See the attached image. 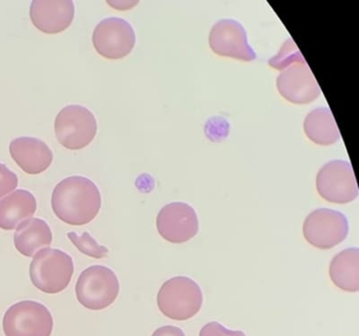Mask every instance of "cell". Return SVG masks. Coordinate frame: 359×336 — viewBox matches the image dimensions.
Masks as SVG:
<instances>
[{
    "instance_id": "obj_1",
    "label": "cell",
    "mask_w": 359,
    "mask_h": 336,
    "mask_svg": "<svg viewBox=\"0 0 359 336\" xmlns=\"http://www.w3.org/2000/svg\"><path fill=\"white\" fill-rule=\"evenodd\" d=\"M52 209L66 224L81 226L92 222L102 208V195L97 185L83 176L60 181L52 193Z\"/></svg>"
},
{
    "instance_id": "obj_2",
    "label": "cell",
    "mask_w": 359,
    "mask_h": 336,
    "mask_svg": "<svg viewBox=\"0 0 359 336\" xmlns=\"http://www.w3.org/2000/svg\"><path fill=\"white\" fill-rule=\"evenodd\" d=\"M74 273V262L67 252L45 248L33 256L30 279L43 293L57 294L67 289Z\"/></svg>"
},
{
    "instance_id": "obj_3",
    "label": "cell",
    "mask_w": 359,
    "mask_h": 336,
    "mask_svg": "<svg viewBox=\"0 0 359 336\" xmlns=\"http://www.w3.org/2000/svg\"><path fill=\"white\" fill-rule=\"evenodd\" d=\"M203 296L196 281L175 276L163 283L157 294V304L163 315L174 321H187L199 312Z\"/></svg>"
},
{
    "instance_id": "obj_4",
    "label": "cell",
    "mask_w": 359,
    "mask_h": 336,
    "mask_svg": "<svg viewBox=\"0 0 359 336\" xmlns=\"http://www.w3.org/2000/svg\"><path fill=\"white\" fill-rule=\"evenodd\" d=\"M121 290L118 277L112 269L94 265L85 269L75 286L77 300L89 310L100 311L110 307Z\"/></svg>"
},
{
    "instance_id": "obj_5",
    "label": "cell",
    "mask_w": 359,
    "mask_h": 336,
    "mask_svg": "<svg viewBox=\"0 0 359 336\" xmlns=\"http://www.w3.org/2000/svg\"><path fill=\"white\" fill-rule=\"evenodd\" d=\"M53 327L49 309L35 300L16 302L4 315L6 336H51Z\"/></svg>"
},
{
    "instance_id": "obj_6",
    "label": "cell",
    "mask_w": 359,
    "mask_h": 336,
    "mask_svg": "<svg viewBox=\"0 0 359 336\" xmlns=\"http://www.w3.org/2000/svg\"><path fill=\"white\" fill-rule=\"evenodd\" d=\"M54 126L58 142L71 150L85 148L97 132L95 115L79 104L65 106L56 115Z\"/></svg>"
},
{
    "instance_id": "obj_7",
    "label": "cell",
    "mask_w": 359,
    "mask_h": 336,
    "mask_svg": "<svg viewBox=\"0 0 359 336\" xmlns=\"http://www.w3.org/2000/svg\"><path fill=\"white\" fill-rule=\"evenodd\" d=\"M348 233V218L337 210L319 208L304 220V239L318 249L327 250L339 245Z\"/></svg>"
},
{
    "instance_id": "obj_8",
    "label": "cell",
    "mask_w": 359,
    "mask_h": 336,
    "mask_svg": "<svg viewBox=\"0 0 359 336\" xmlns=\"http://www.w3.org/2000/svg\"><path fill=\"white\" fill-rule=\"evenodd\" d=\"M316 188L319 195L331 203H350L358 197L352 165L342 160H334L320 168L316 176Z\"/></svg>"
},
{
    "instance_id": "obj_9",
    "label": "cell",
    "mask_w": 359,
    "mask_h": 336,
    "mask_svg": "<svg viewBox=\"0 0 359 336\" xmlns=\"http://www.w3.org/2000/svg\"><path fill=\"white\" fill-rule=\"evenodd\" d=\"M92 40L98 54L104 58L121 59L133 50L136 35L129 21L121 17H107L96 25Z\"/></svg>"
},
{
    "instance_id": "obj_10",
    "label": "cell",
    "mask_w": 359,
    "mask_h": 336,
    "mask_svg": "<svg viewBox=\"0 0 359 336\" xmlns=\"http://www.w3.org/2000/svg\"><path fill=\"white\" fill-rule=\"evenodd\" d=\"M159 234L170 243L182 244L190 241L198 232L199 223L192 206L175 202L163 206L156 218Z\"/></svg>"
},
{
    "instance_id": "obj_11",
    "label": "cell",
    "mask_w": 359,
    "mask_h": 336,
    "mask_svg": "<svg viewBox=\"0 0 359 336\" xmlns=\"http://www.w3.org/2000/svg\"><path fill=\"white\" fill-rule=\"evenodd\" d=\"M210 48L215 54L241 61H253L256 54L248 42L247 31L238 21L222 19L212 27Z\"/></svg>"
},
{
    "instance_id": "obj_12",
    "label": "cell",
    "mask_w": 359,
    "mask_h": 336,
    "mask_svg": "<svg viewBox=\"0 0 359 336\" xmlns=\"http://www.w3.org/2000/svg\"><path fill=\"white\" fill-rule=\"evenodd\" d=\"M279 94L294 104H309L320 96V88L306 61L294 62L277 77Z\"/></svg>"
},
{
    "instance_id": "obj_13",
    "label": "cell",
    "mask_w": 359,
    "mask_h": 336,
    "mask_svg": "<svg viewBox=\"0 0 359 336\" xmlns=\"http://www.w3.org/2000/svg\"><path fill=\"white\" fill-rule=\"evenodd\" d=\"M73 0H33L30 17L33 24L43 33L56 34L70 27L74 19Z\"/></svg>"
},
{
    "instance_id": "obj_14",
    "label": "cell",
    "mask_w": 359,
    "mask_h": 336,
    "mask_svg": "<svg viewBox=\"0 0 359 336\" xmlns=\"http://www.w3.org/2000/svg\"><path fill=\"white\" fill-rule=\"evenodd\" d=\"M10 155L15 163L29 174L46 172L53 162V151L45 141L34 136H20L11 141Z\"/></svg>"
},
{
    "instance_id": "obj_15",
    "label": "cell",
    "mask_w": 359,
    "mask_h": 336,
    "mask_svg": "<svg viewBox=\"0 0 359 336\" xmlns=\"http://www.w3.org/2000/svg\"><path fill=\"white\" fill-rule=\"evenodd\" d=\"M53 241L51 228L46 220L31 218L20 223L14 233L16 249L27 258H32L41 249L49 248Z\"/></svg>"
},
{
    "instance_id": "obj_16",
    "label": "cell",
    "mask_w": 359,
    "mask_h": 336,
    "mask_svg": "<svg viewBox=\"0 0 359 336\" xmlns=\"http://www.w3.org/2000/svg\"><path fill=\"white\" fill-rule=\"evenodd\" d=\"M37 209V202L33 193L26 189L14 190L0 199V228L13 230L32 218Z\"/></svg>"
},
{
    "instance_id": "obj_17",
    "label": "cell",
    "mask_w": 359,
    "mask_h": 336,
    "mask_svg": "<svg viewBox=\"0 0 359 336\" xmlns=\"http://www.w3.org/2000/svg\"><path fill=\"white\" fill-rule=\"evenodd\" d=\"M334 285L346 292L359 290V249L348 248L334 256L329 269Z\"/></svg>"
},
{
    "instance_id": "obj_18",
    "label": "cell",
    "mask_w": 359,
    "mask_h": 336,
    "mask_svg": "<svg viewBox=\"0 0 359 336\" xmlns=\"http://www.w3.org/2000/svg\"><path fill=\"white\" fill-rule=\"evenodd\" d=\"M304 130L306 136L318 145H333L340 138L339 130L333 115L325 107L313 109L306 115Z\"/></svg>"
},
{
    "instance_id": "obj_19",
    "label": "cell",
    "mask_w": 359,
    "mask_h": 336,
    "mask_svg": "<svg viewBox=\"0 0 359 336\" xmlns=\"http://www.w3.org/2000/svg\"><path fill=\"white\" fill-rule=\"evenodd\" d=\"M68 237L72 241L73 245L85 255L97 258V260L107 258V255H108V248L106 246L100 245L97 241L87 231L81 235H79L76 232L72 231V232L68 233Z\"/></svg>"
},
{
    "instance_id": "obj_20",
    "label": "cell",
    "mask_w": 359,
    "mask_h": 336,
    "mask_svg": "<svg viewBox=\"0 0 359 336\" xmlns=\"http://www.w3.org/2000/svg\"><path fill=\"white\" fill-rule=\"evenodd\" d=\"M302 61L306 60L296 44L294 43L293 39L289 38L281 46L278 54L270 59L269 64L274 69L283 71L292 63L302 62Z\"/></svg>"
},
{
    "instance_id": "obj_21",
    "label": "cell",
    "mask_w": 359,
    "mask_h": 336,
    "mask_svg": "<svg viewBox=\"0 0 359 336\" xmlns=\"http://www.w3.org/2000/svg\"><path fill=\"white\" fill-rule=\"evenodd\" d=\"M18 185V176L5 164L0 163V199L13 192Z\"/></svg>"
},
{
    "instance_id": "obj_22",
    "label": "cell",
    "mask_w": 359,
    "mask_h": 336,
    "mask_svg": "<svg viewBox=\"0 0 359 336\" xmlns=\"http://www.w3.org/2000/svg\"><path fill=\"white\" fill-rule=\"evenodd\" d=\"M199 336H245L243 331L229 330L217 321H212L203 326Z\"/></svg>"
},
{
    "instance_id": "obj_23",
    "label": "cell",
    "mask_w": 359,
    "mask_h": 336,
    "mask_svg": "<svg viewBox=\"0 0 359 336\" xmlns=\"http://www.w3.org/2000/svg\"><path fill=\"white\" fill-rule=\"evenodd\" d=\"M152 336H186L184 332L180 328L175 326H163L157 329Z\"/></svg>"
},
{
    "instance_id": "obj_24",
    "label": "cell",
    "mask_w": 359,
    "mask_h": 336,
    "mask_svg": "<svg viewBox=\"0 0 359 336\" xmlns=\"http://www.w3.org/2000/svg\"><path fill=\"white\" fill-rule=\"evenodd\" d=\"M107 2L113 8L121 10H129L138 4L135 0H107Z\"/></svg>"
}]
</instances>
